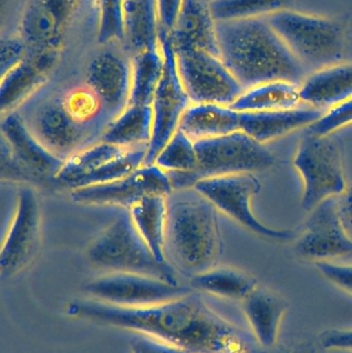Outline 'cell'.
Segmentation results:
<instances>
[{
  "label": "cell",
  "instance_id": "1",
  "mask_svg": "<svg viewBox=\"0 0 352 353\" xmlns=\"http://www.w3.org/2000/svg\"><path fill=\"white\" fill-rule=\"evenodd\" d=\"M70 319L134 332L186 353H249L250 338L215 312L192 290L153 306L125 308L94 299H76L65 307Z\"/></svg>",
  "mask_w": 352,
  "mask_h": 353
},
{
  "label": "cell",
  "instance_id": "2",
  "mask_svg": "<svg viewBox=\"0 0 352 353\" xmlns=\"http://www.w3.org/2000/svg\"><path fill=\"white\" fill-rule=\"evenodd\" d=\"M219 57L243 90L270 82L301 85L308 72L266 17L216 21Z\"/></svg>",
  "mask_w": 352,
  "mask_h": 353
},
{
  "label": "cell",
  "instance_id": "3",
  "mask_svg": "<svg viewBox=\"0 0 352 353\" xmlns=\"http://www.w3.org/2000/svg\"><path fill=\"white\" fill-rule=\"evenodd\" d=\"M167 201V263L190 278L216 267L222 253L216 208L194 187L175 189Z\"/></svg>",
  "mask_w": 352,
  "mask_h": 353
},
{
  "label": "cell",
  "instance_id": "4",
  "mask_svg": "<svg viewBox=\"0 0 352 353\" xmlns=\"http://www.w3.org/2000/svg\"><path fill=\"white\" fill-rule=\"evenodd\" d=\"M87 259L105 273L140 274L180 284L176 270L169 263L159 261L147 246L127 210L90 243Z\"/></svg>",
  "mask_w": 352,
  "mask_h": 353
},
{
  "label": "cell",
  "instance_id": "5",
  "mask_svg": "<svg viewBox=\"0 0 352 353\" xmlns=\"http://www.w3.org/2000/svg\"><path fill=\"white\" fill-rule=\"evenodd\" d=\"M266 18L307 72L342 62L346 41L337 21L289 8Z\"/></svg>",
  "mask_w": 352,
  "mask_h": 353
},
{
  "label": "cell",
  "instance_id": "6",
  "mask_svg": "<svg viewBox=\"0 0 352 353\" xmlns=\"http://www.w3.org/2000/svg\"><path fill=\"white\" fill-rule=\"evenodd\" d=\"M293 167L303 182L301 207L310 212L322 201L346 190L342 147L333 134L307 132L293 157Z\"/></svg>",
  "mask_w": 352,
  "mask_h": 353
},
{
  "label": "cell",
  "instance_id": "7",
  "mask_svg": "<svg viewBox=\"0 0 352 353\" xmlns=\"http://www.w3.org/2000/svg\"><path fill=\"white\" fill-rule=\"evenodd\" d=\"M194 187L217 211L264 240L291 242L297 236L295 230L272 228L256 217L252 210V199L260 192L262 184L254 174L202 179Z\"/></svg>",
  "mask_w": 352,
  "mask_h": 353
},
{
  "label": "cell",
  "instance_id": "8",
  "mask_svg": "<svg viewBox=\"0 0 352 353\" xmlns=\"http://www.w3.org/2000/svg\"><path fill=\"white\" fill-rule=\"evenodd\" d=\"M194 144L198 157L196 182L213 176L254 174L275 165V157L265 145L241 130Z\"/></svg>",
  "mask_w": 352,
  "mask_h": 353
},
{
  "label": "cell",
  "instance_id": "9",
  "mask_svg": "<svg viewBox=\"0 0 352 353\" xmlns=\"http://www.w3.org/2000/svg\"><path fill=\"white\" fill-rule=\"evenodd\" d=\"M163 68L153 97L152 134L145 165H152L161 149L179 130L180 122L191 105L178 70L177 57L167 37H159Z\"/></svg>",
  "mask_w": 352,
  "mask_h": 353
},
{
  "label": "cell",
  "instance_id": "10",
  "mask_svg": "<svg viewBox=\"0 0 352 353\" xmlns=\"http://www.w3.org/2000/svg\"><path fill=\"white\" fill-rule=\"evenodd\" d=\"M41 210L39 194L31 185H21L14 214L2 239L0 270L3 277L28 267L41 245Z\"/></svg>",
  "mask_w": 352,
  "mask_h": 353
},
{
  "label": "cell",
  "instance_id": "11",
  "mask_svg": "<svg viewBox=\"0 0 352 353\" xmlns=\"http://www.w3.org/2000/svg\"><path fill=\"white\" fill-rule=\"evenodd\" d=\"M178 70L191 103L231 105L243 88L215 54L200 50L176 52Z\"/></svg>",
  "mask_w": 352,
  "mask_h": 353
},
{
  "label": "cell",
  "instance_id": "12",
  "mask_svg": "<svg viewBox=\"0 0 352 353\" xmlns=\"http://www.w3.org/2000/svg\"><path fill=\"white\" fill-rule=\"evenodd\" d=\"M190 286L130 273H105L85 284L84 292L94 300L125 308L153 306L185 296Z\"/></svg>",
  "mask_w": 352,
  "mask_h": 353
},
{
  "label": "cell",
  "instance_id": "13",
  "mask_svg": "<svg viewBox=\"0 0 352 353\" xmlns=\"http://www.w3.org/2000/svg\"><path fill=\"white\" fill-rule=\"evenodd\" d=\"M309 213L293 240L296 254L314 265L351 256L352 240L341 220L338 197L322 201Z\"/></svg>",
  "mask_w": 352,
  "mask_h": 353
},
{
  "label": "cell",
  "instance_id": "14",
  "mask_svg": "<svg viewBox=\"0 0 352 353\" xmlns=\"http://www.w3.org/2000/svg\"><path fill=\"white\" fill-rule=\"evenodd\" d=\"M173 190L169 175L152 163L113 182L72 189L70 199L79 205L130 210L145 197L169 195Z\"/></svg>",
  "mask_w": 352,
  "mask_h": 353
},
{
  "label": "cell",
  "instance_id": "15",
  "mask_svg": "<svg viewBox=\"0 0 352 353\" xmlns=\"http://www.w3.org/2000/svg\"><path fill=\"white\" fill-rule=\"evenodd\" d=\"M85 0H28L19 20L17 34L29 49L63 51L68 31Z\"/></svg>",
  "mask_w": 352,
  "mask_h": 353
},
{
  "label": "cell",
  "instance_id": "16",
  "mask_svg": "<svg viewBox=\"0 0 352 353\" xmlns=\"http://www.w3.org/2000/svg\"><path fill=\"white\" fill-rule=\"evenodd\" d=\"M28 125L51 152L64 161L96 142L93 138L99 134L70 113L62 97L51 99L37 108Z\"/></svg>",
  "mask_w": 352,
  "mask_h": 353
},
{
  "label": "cell",
  "instance_id": "17",
  "mask_svg": "<svg viewBox=\"0 0 352 353\" xmlns=\"http://www.w3.org/2000/svg\"><path fill=\"white\" fill-rule=\"evenodd\" d=\"M132 70V59L112 50L99 52L87 65L85 85L101 101L109 123L128 105Z\"/></svg>",
  "mask_w": 352,
  "mask_h": 353
},
{
  "label": "cell",
  "instance_id": "18",
  "mask_svg": "<svg viewBox=\"0 0 352 353\" xmlns=\"http://www.w3.org/2000/svg\"><path fill=\"white\" fill-rule=\"evenodd\" d=\"M61 55V51L29 49L21 63L1 76V115L14 112L43 86L55 70Z\"/></svg>",
  "mask_w": 352,
  "mask_h": 353
},
{
  "label": "cell",
  "instance_id": "19",
  "mask_svg": "<svg viewBox=\"0 0 352 353\" xmlns=\"http://www.w3.org/2000/svg\"><path fill=\"white\" fill-rule=\"evenodd\" d=\"M1 140L19 161L43 178L53 181L63 165L64 159L51 152L16 111L2 115Z\"/></svg>",
  "mask_w": 352,
  "mask_h": 353
},
{
  "label": "cell",
  "instance_id": "20",
  "mask_svg": "<svg viewBox=\"0 0 352 353\" xmlns=\"http://www.w3.org/2000/svg\"><path fill=\"white\" fill-rule=\"evenodd\" d=\"M175 52L200 50L219 56L216 20L206 0H183L169 37Z\"/></svg>",
  "mask_w": 352,
  "mask_h": 353
},
{
  "label": "cell",
  "instance_id": "21",
  "mask_svg": "<svg viewBox=\"0 0 352 353\" xmlns=\"http://www.w3.org/2000/svg\"><path fill=\"white\" fill-rule=\"evenodd\" d=\"M289 309V302L281 294L262 285L242 302L244 317L256 345L270 348L279 343Z\"/></svg>",
  "mask_w": 352,
  "mask_h": 353
},
{
  "label": "cell",
  "instance_id": "22",
  "mask_svg": "<svg viewBox=\"0 0 352 353\" xmlns=\"http://www.w3.org/2000/svg\"><path fill=\"white\" fill-rule=\"evenodd\" d=\"M326 112L306 105L275 111L240 112V130L266 144L300 128H309Z\"/></svg>",
  "mask_w": 352,
  "mask_h": 353
},
{
  "label": "cell",
  "instance_id": "23",
  "mask_svg": "<svg viewBox=\"0 0 352 353\" xmlns=\"http://www.w3.org/2000/svg\"><path fill=\"white\" fill-rule=\"evenodd\" d=\"M302 103L333 109L352 99V63L334 64L311 72L300 85Z\"/></svg>",
  "mask_w": 352,
  "mask_h": 353
},
{
  "label": "cell",
  "instance_id": "24",
  "mask_svg": "<svg viewBox=\"0 0 352 353\" xmlns=\"http://www.w3.org/2000/svg\"><path fill=\"white\" fill-rule=\"evenodd\" d=\"M179 130L194 142L225 136L240 130V112L231 105L191 103L182 117Z\"/></svg>",
  "mask_w": 352,
  "mask_h": 353
},
{
  "label": "cell",
  "instance_id": "25",
  "mask_svg": "<svg viewBox=\"0 0 352 353\" xmlns=\"http://www.w3.org/2000/svg\"><path fill=\"white\" fill-rule=\"evenodd\" d=\"M157 0H124L123 41L132 56L159 46Z\"/></svg>",
  "mask_w": 352,
  "mask_h": 353
},
{
  "label": "cell",
  "instance_id": "26",
  "mask_svg": "<svg viewBox=\"0 0 352 353\" xmlns=\"http://www.w3.org/2000/svg\"><path fill=\"white\" fill-rule=\"evenodd\" d=\"M167 197V195L163 194L150 195L127 210L138 234L161 263H167L165 259Z\"/></svg>",
  "mask_w": 352,
  "mask_h": 353
},
{
  "label": "cell",
  "instance_id": "27",
  "mask_svg": "<svg viewBox=\"0 0 352 353\" xmlns=\"http://www.w3.org/2000/svg\"><path fill=\"white\" fill-rule=\"evenodd\" d=\"M152 134V108L127 105L114 118L99 140L121 148L148 146Z\"/></svg>",
  "mask_w": 352,
  "mask_h": 353
},
{
  "label": "cell",
  "instance_id": "28",
  "mask_svg": "<svg viewBox=\"0 0 352 353\" xmlns=\"http://www.w3.org/2000/svg\"><path fill=\"white\" fill-rule=\"evenodd\" d=\"M258 279L235 268L214 267L190 278V288L217 298L243 302L258 286Z\"/></svg>",
  "mask_w": 352,
  "mask_h": 353
},
{
  "label": "cell",
  "instance_id": "29",
  "mask_svg": "<svg viewBox=\"0 0 352 353\" xmlns=\"http://www.w3.org/2000/svg\"><path fill=\"white\" fill-rule=\"evenodd\" d=\"M124 149L126 148L115 146L105 141L97 140L96 142L88 145L68 157L64 161L61 169L54 176L53 182L68 187L72 190L76 188V185L83 179L94 173L99 168L115 159Z\"/></svg>",
  "mask_w": 352,
  "mask_h": 353
},
{
  "label": "cell",
  "instance_id": "30",
  "mask_svg": "<svg viewBox=\"0 0 352 353\" xmlns=\"http://www.w3.org/2000/svg\"><path fill=\"white\" fill-rule=\"evenodd\" d=\"M301 103L300 85L270 82L243 91L231 107L238 112H262L291 109Z\"/></svg>",
  "mask_w": 352,
  "mask_h": 353
},
{
  "label": "cell",
  "instance_id": "31",
  "mask_svg": "<svg viewBox=\"0 0 352 353\" xmlns=\"http://www.w3.org/2000/svg\"><path fill=\"white\" fill-rule=\"evenodd\" d=\"M167 175L176 176V182L181 188L194 187L198 169L196 144L182 130H178L171 140L161 149L154 161Z\"/></svg>",
  "mask_w": 352,
  "mask_h": 353
},
{
  "label": "cell",
  "instance_id": "32",
  "mask_svg": "<svg viewBox=\"0 0 352 353\" xmlns=\"http://www.w3.org/2000/svg\"><path fill=\"white\" fill-rule=\"evenodd\" d=\"M132 87L128 105H152L163 68L161 45L132 56Z\"/></svg>",
  "mask_w": 352,
  "mask_h": 353
},
{
  "label": "cell",
  "instance_id": "33",
  "mask_svg": "<svg viewBox=\"0 0 352 353\" xmlns=\"http://www.w3.org/2000/svg\"><path fill=\"white\" fill-rule=\"evenodd\" d=\"M293 0H215L210 2L216 21L262 18L287 10Z\"/></svg>",
  "mask_w": 352,
  "mask_h": 353
},
{
  "label": "cell",
  "instance_id": "34",
  "mask_svg": "<svg viewBox=\"0 0 352 353\" xmlns=\"http://www.w3.org/2000/svg\"><path fill=\"white\" fill-rule=\"evenodd\" d=\"M96 12L97 41L101 45L123 41L124 0H93Z\"/></svg>",
  "mask_w": 352,
  "mask_h": 353
},
{
  "label": "cell",
  "instance_id": "35",
  "mask_svg": "<svg viewBox=\"0 0 352 353\" xmlns=\"http://www.w3.org/2000/svg\"><path fill=\"white\" fill-rule=\"evenodd\" d=\"M1 179L8 182L20 183L21 185L43 184L47 179L23 165L12 155L8 145L1 140Z\"/></svg>",
  "mask_w": 352,
  "mask_h": 353
},
{
  "label": "cell",
  "instance_id": "36",
  "mask_svg": "<svg viewBox=\"0 0 352 353\" xmlns=\"http://www.w3.org/2000/svg\"><path fill=\"white\" fill-rule=\"evenodd\" d=\"M352 124V99L333 108L315 123L308 128L307 132L316 134H334L337 130Z\"/></svg>",
  "mask_w": 352,
  "mask_h": 353
},
{
  "label": "cell",
  "instance_id": "37",
  "mask_svg": "<svg viewBox=\"0 0 352 353\" xmlns=\"http://www.w3.org/2000/svg\"><path fill=\"white\" fill-rule=\"evenodd\" d=\"M29 47L18 34L6 35L1 39V76L24 60Z\"/></svg>",
  "mask_w": 352,
  "mask_h": 353
},
{
  "label": "cell",
  "instance_id": "38",
  "mask_svg": "<svg viewBox=\"0 0 352 353\" xmlns=\"http://www.w3.org/2000/svg\"><path fill=\"white\" fill-rule=\"evenodd\" d=\"M315 267L333 285L352 296V263L324 261L315 263Z\"/></svg>",
  "mask_w": 352,
  "mask_h": 353
},
{
  "label": "cell",
  "instance_id": "39",
  "mask_svg": "<svg viewBox=\"0 0 352 353\" xmlns=\"http://www.w3.org/2000/svg\"><path fill=\"white\" fill-rule=\"evenodd\" d=\"M316 340L324 352L352 353V327L324 330Z\"/></svg>",
  "mask_w": 352,
  "mask_h": 353
},
{
  "label": "cell",
  "instance_id": "40",
  "mask_svg": "<svg viewBox=\"0 0 352 353\" xmlns=\"http://www.w3.org/2000/svg\"><path fill=\"white\" fill-rule=\"evenodd\" d=\"M318 345L316 338H303V339H297L295 341L287 342V343H280L279 342L274 347L265 348L260 346H252L249 353H322Z\"/></svg>",
  "mask_w": 352,
  "mask_h": 353
},
{
  "label": "cell",
  "instance_id": "41",
  "mask_svg": "<svg viewBox=\"0 0 352 353\" xmlns=\"http://www.w3.org/2000/svg\"><path fill=\"white\" fill-rule=\"evenodd\" d=\"M182 3L183 0H157L161 26L159 37H169L181 10Z\"/></svg>",
  "mask_w": 352,
  "mask_h": 353
},
{
  "label": "cell",
  "instance_id": "42",
  "mask_svg": "<svg viewBox=\"0 0 352 353\" xmlns=\"http://www.w3.org/2000/svg\"><path fill=\"white\" fill-rule=\"evenodd\" d=\"M132 353H186L152 338L136 334L130 341Z\"/></svg>",
  "mask_w": 352,
  "mask_h": 353
},
{
  "label": "cell",
  "instance_id": "43",
  "mask_svg": "<svg viewBox=\"0 0 352 353\" xmlns=\"http://www.w3.org/2000/svg\"><path fill=\"white\" fill-rule=\"evenodd\" d=\"M338 203L343 226L352 240V184L338 197Z\"/></svg>",
  "mask_w": 352,
  "mask_h": 353
},
{
  "label": "cell",
  "instance_id": "44",
  "mask_svg": "<svg viewBox=\"0 0 352 353\" xmlns=\"http://www.w3.org/2000/svg\"><path fill=\"white\" fill-rule=\"evenodd\" d=\"M206 1L212 2V1H215V0H206Z\"/></svg>",
  "mask_w": 352,
  "mask_h": 353
}]
</instances>
